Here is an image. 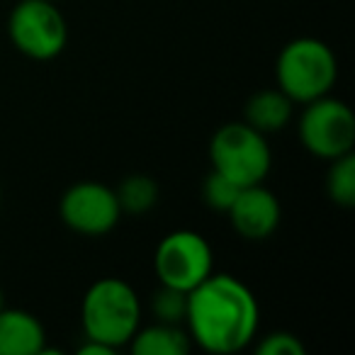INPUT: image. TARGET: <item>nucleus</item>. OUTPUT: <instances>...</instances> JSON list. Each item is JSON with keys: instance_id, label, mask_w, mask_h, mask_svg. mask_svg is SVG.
<instances>
[{"instance_id": "f257e3e1", "label": "nucleus", "mask_w": 355, "mask_h": 355, "mask_svg": "<svg viewBox=\"0 0 355 355\" xmlns=\"http://www.w3.org/2000/svg\"><path fill=\"white\" fill-rule=\"evenodd\" d=\"M261 324L258 300L239 277L212 272L188 292L185 331L190 340L214 355L239 353L253 343Z\"/></svg>"}, {"instance_id": "f03ea898", "label": "nucleus", "mask_w": 355, "mask_h": 355, "mask_svg": "<svg viewBox=\"0 0 355 355\" xmlns=\"http://www.w3.org/2000/svg\"><path fill=\"white\" fill-rule=\"evenodd\" d=\"M85 338L119 350L129 345L141 326V302L129 282L119 277H103L88 287L80 304Z\"/></svg>"}, {"instance_id": "7ed1b4c3", "label": "nucleus", "mask_w": 355, "mask_h": 355, "mask_svg": "<svg viewBox=\"0 0 355 355\" xmlns=\"http://www.w3.org/2000/svg\"><path fill=\"white\" fill-rule=\"evenodd\" d=\"M277 88L295 105H306L331 93L338 78V59L326 42L297 37L287 42L275 61Z\"/></svg>"}, {"instance_id": "20e7f679", "label": "nucleus", "mask_w": 355, "mask_h": 355, "mask_svg": "<svg viewBox=\"0 0 355 355\" xmlns=\"http://www.w3.org/2000/svg\"><path fill=\"white\" fill-rule=\"evenodd\" d=\"M209 161L212 171L227 175L239 188H246L266 180L272 166V153L266 134L246 122H229L214 132L209 141Z\"/></svg>"}, {"instance_id": "39448f33", "label": "nucleus", "mask_w": 355, "mask_h": 355, "mask_svg": "<svg viewBox=\"0 0 355 355\" xmlns=\"http://www.w3.org/2000/svg\"><path fill=\"white\" fill-rule=\"evenodd\" d=\"M8 35L20 54L49 61L66 49L69 25L51 0H20L8 20Z\"/></svg>"}, {"instance_id": "423d86ee", "label": "nucleus", "mask_w": 355, "mask_h": 355, "mask_svg": "<svg viewBox=\"0 0 355 355\" xmlns=\"http://www.w3.org/2000/svg\"><path fill=\"white\" fill-rule=\"evenodd\" d=\"M153 270L161 285L190 292L214 272V256L207 239L190 229H178L161 239L153 253Z\"/></svg>"}, {"instance_id": "0eeeda50", "label": "nucleus", "mask_w": 355, "mask_h": 355, "mask_svg": "<svg viewBox=\"0 0 355 355\" xmlns=\"http://www.w3.org/2000/svg\"><path fill=\"white\" fill-rule=\"evenodd\" d=\"M300 139L304 148L316 158L334 161L345 153H353L355 117L340 100L324 95L304 105L300 114Z\"/></svg>"}, {"instance_id": "6e6552de", "label": "nucleus", "mask_w": 355, "mask_h": 355, "mask_svg": "<svg viewBox=\"0 0 355 355\" xmlns=\"http://www.w3.org/2000/svg\"><path fill=\"white\" fill-rule=\"evenodd\" d=\"M61 222L83 236H105L117 227L122 209L112 188L95 180L76 183L61 195Z\"/></svg>"}, {"instance_id": "1a4fd4ad", "label": "nucleus", "mask_w": 355, "mask_h": 355, "mask_svg": "<svg viewBox=\"0 0 355 355\" xmlns=\"http://www.w3.org/2000/svg\"><path fill=\"white\" fill-rule=\"evenodd\" d=\"M227 214L239 236H243L246 241H263L280 227L282 209L275 195L263 183H258L239 190Z\"/></svg>"}, {"instance_id": "9d476101", "label": "nucleus", "mask_w": 355, "mask_h": 355, "mask_svg": "<svg viewBox=\"0 0 355 355\" xmlns=\"http://www.w3.org/2000/svg\"><path fill=\"white\" fill-rule=\"evenodd\" d=\"M46 331L35 314L25 309H0V355H40Z\"/></svg>"}, {"instance_id": "9b49d317", "label": "nucleus", "mask_w": 355, "mask_h": 355, "mask_svg": "<svg viewBox=\"0 0 355 355\" xmlns=\"http://www.w3.org/2000/svg\"><path fill=\"white\" fill-rule=\"evenodd\" d=\"M292 114H295V103L280 88H270L258 90L256 95L248 98L243 122L251 124L261 134H272L285 129L292 122Z\"/></svg>"}, {"instance_id": "f8f14e48", "label": "nucleus", "mask_w": 355, "mask_h": 355, "mask_svg": "<svg viewBox=\"0 0 355 355\" xmlns=\"http://www.w3.org/2000/svg\"><path fill=\"white\" fill-rule=\"evenodd\" d=\"M193 348L190 334L180 324H156L139 326L129 340V350L134 355H188Z\"/></svg>"}, {"instance_id": "ddd939ff", "label": "nucleus", "mask_w": 355, "mask_h": 355, "mask_svg": "<svg viewBox=\"0 0 355 355\" xmlns=\"http://www.w3.org/2000/svg\"><path fill=\"white\" fill-rule=\"evenodd\" d=\"M114 195H117L122 214H146L158 202V185L153 178L134 173V175L124 178L119 188H114Z\"/></svg>"}, {"instance_id": "4468645a", "label": "nucleus", "mask_w": 355, "mask_h": 355, "mask_svg": "<svg viewBox=\"0 0 355 355\" xmlns=\"http://www.w3.org/2000/svg\"><path fill=\"white\" fill-rule=\"evenodd\" d=\"M326 195L338 207H353L355 205V156L345 153L331 161L326 173Z\"/></svg>"}, {"instance_id": "2eb2a0df", "label": "nucleus", "mask_w": 355, "mask_h": 355, "mask_svg": "<svg viewBox=\"0 0 355 355\" xmlns=\"http://www.w3.org/2000/svg\"><path fill=\"white\" fill-rule=\"evenodd\" d=\"M188 311V292H180L175 287L161 285L151 295V314L161 324H185Z\"/></svg>"}, {"instance_id": "dca6fc26", "label": "nucleus", "mask_w": 355, "mask_h": 355, "mask_svg": "<svg viewBox=\"0 0 355 355\" xmlns=\"http://www.w3.org/2000/svg\"><path fill=\"white\" fill-rule=\"evenodd\" d=\"M239 190L241 188H239L234 180H229V178L222 175V173L212 171L207 178H205V183H202L205 205L212 207V209H217V212H229V207H232L234 200H236Z\"/></svg>"}, {"instance_id": "f3484780", "label": "nucleus", "mask_w": 355, "mask_h": 355, "mask_svg": "<svg viewBox=\"0 0 355 355\" xmlns=\"http://www.w3.org/2000/svg\"><path fill=\"white\" fill-rule=\"evenodd\" d=\"M258 355H304V345L290 331H272L261 343H256Z\"/></svg>"}, {"instance_id": "a211bd4d", "label": "nucleus", "mask_w": 355, "mask_h": 355, "mask_svg": "<svg viewBox=\"0 0 355 355\" xmlns=\"http://www.w3.org/2000/svg\"><path fill=\"white\" fill-rule=\"evenodd\" d=\"M78 353L80 355H112L114 350L110 348V345L98 343V340H93V338H85V343L78 348Z\"/></svg>"}, {"instance_id": "6ab92c4d", "label": "nucleus", "mask_w": 355, "mask_h": 355, "mask_svg": "<svg viewBox=\"0 0 355 355\" xmlns=\"http://www.w3.org/2000/svg\"><path fill=\"white\" fill-rule=\"evenodd\" d=\"M6 306V297H3V292H0V309Z\"/></svg>"}, {"instance_id": "aec40b11", "label": "nucleus", "mask_w": 355, "mask_h": 355, "mask_svg": "<svg viewBox=\"0 0 355 355\" xmlns=\"http://www.w3.org/2000/svg\"><path fill=\"white\" fill-rule=\"evenodd\" d=\"M51 3H56V0H51Z\"/></svg>"}]
</instances>
